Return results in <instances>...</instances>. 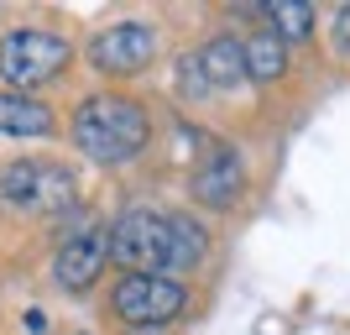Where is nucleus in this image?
Masks as SVG:
<instances>
[{"label": "nucleus", "mask_w": 350, "mask_h": 335, "mask_svg": "<svg viewBox=\"0 0 350 335\" xmlns=\"http://www.w3.org/2000/svg\"><path fill=\"white\" fill-rule=\"evenodd\" d=\"M110 257L126 273H162L204 262V231L183 215H157V210H126L110 225Z\"/></svg>", "instance_id": "nucleus-1"}, {"label": "nucleus", "mask_w": 350, "mask_h": 335, "mask_svg": "<svg viewBox=\"0 0 350 335\" xmlns=\"http://www.w3.org/2000/svg\"><path fill=\"white\" fill-rule=\"evenodd\" d=\"M152 136L146 105L126 100V95H89L73 110V142L94 162H131Z\"/></svg>", "instance_id": "nucleus-2"}, {"label": "nucleus", "mask_w": 350, "mask_h": 335, "mask_svg": "<svg viewBox=\"0 0 350 335\" xmlns=\"http://www.w3.org/2000/svg\"><path fill=\"white\" fill-rule=\"evenodd\" d=\"M73 47L63 32L47 27H16L0 37V79L11 84V95H31V89L53 84L63 69H68Z\"/></svg>", "instance_id": "nucleus-3"}, {"label": "nucleus", "mask_w": 350, "mask_h": 335, "mask_svg": "<svg viewBox=\"0 0 350 335\" xmlns=\"http://www.w3.org/2000/svg\"><path fill=\"white\" fill-rule=\"evenodd\" d=\"M73 204V178L53 162H11L0 173V215H47Z\"/></svg>", "instance_id": "nucleus-4"}, {"label": "nucleus", "mask_w": 350, "mask_h": 335, "mask_svg": "<svg viewBox=\"0 0 350 335\" xmlns=\"http://www.w3.org/2000/svg\"><path fill=\"white\" fill-rule=\"evenodd\" d=\"M183 304H189L183 283H178V277H162V273H126L116 283V293H110V309H116L131 330H152V325L178 320Z\"/></svg>", "instance_id": "nucleus-5"}, {"label": "nucleus", "mask_w": 350, "mask_h": 335, "mask_svg": "<svg viewBox=\"0 0 350 335\" xmlns=\"http://www.w3.org/2000/svg\"><path fill=\"white\" fill-rule=\"evenodd\" d=\"M152 58H157V27H146V21H116L89 37V63L100 73L126 79V73H142Z\"/></svg>", "instance_id": "nucleus-6"}, {"label": "nucleus", "mask_w": 350, "mask_h": 335, "mask_svg": "<svg viewBox=\"0 0 350 335\" xmlns=\"http://www.w3.org/2000/svg\"><path fill=\"white\" fill-rule=\"evenodd\" d=\"M241 189H246V168H241V158H235L230 147H215L193 168V199L209 204V210H230L241 199Z\"/></svg>", "instance_id": "nucleus-7"}, {"label": "nucleus", "mask_w": 350, "mask_h": 335, "mask_svg": "<svg viewBox=\"0 0 350 335\" xmlns=\"http://www.w3.org/2000/svg\"><path fill=\"white\" fill-rule=\"evenodd\" d=\"M105 257H110V231H84V236H73V241H63L58 262H53V277L68 293H84L100 277Z\"/></svg>", "instance_id": "nucleus-8"}, {"label": "nucleus", "mask_w": 350, "mask_h": 335, "mask_svg": "<svg viewBox=\"0 0 350 335\" xmlns=\"http://www.w3.org/2000/svg\"><path fill=\"white\" fill-rule=\"evenodd\" d=\"M199 73H204L209 95H230V89L251 84L246 42H235V37H215V42H204V53H199Z\"/></svg>", "instance_id": "nucleus-9"}, {"label": "nucleus", "mask_w": 350, "mask_h": 335, "mask_svg": "<svg viewBox=\"0 0 350 335\" xmlns=\"http://www.w3.org/2000/svg\"><path fill=\"white\" fill-rule=\"evenodd\" d=\"M53 132V110L31 95L0 89V136H47Z\"/></svg>", "instance_id": "nucleus-10"}, {"label": "nucleus", "mask_w": 350, "mask_h": 335, "mask_svg": "<svg viewBox=\"0 0 350 335\" xmlns=\"http://www.w3.org/2000/svg\"><path fill=\"white\" fill-rule=\"evenodd\" d=\"M246 73H251V84H272V79L288 73V42L272 27L246 37Z\"/></svg>", "instance_id": "nucleus-11"}, {"label": "nucleus", "mask_w": 350, "mask_h": 335, "mask_svg": "<svg viewBox=\"0 0 350 335\" xmlns=\"http://www.w3.org/2000/svg\"><path fill=\"white\" fill-rule=\"evenodd\" d=\"M314 21H319V11L304 5V0H272V5H267V27L278 32L282 42H304V37H314Z\"/></svg>", "instance_id": "nucleus-12"}, {"label": "nucleus", "mask_w": 350, "mask_h": 335, "mask_svg": "<svg viewBox=\"0 0 350 335\" xmlns=\"http://www.w3.org/2000/svg\"><path fill=\"white\" fill-rule=\"evenodd\" d=\"M178 84H183V95H209L204 73H199V53H193V58H183V63H178Z\"/></svg>", "instance_id": "nucleus-13"}, {"label": "nucleus", "mask_w": 350, "mask_h": 335, "mask_svg": "<svg viewBox=\"0 0 350 335\" xmlns=\"http://www.w3.org/2000/svg\"><path fill=\"white\" fill-rule=\"evenodd\" d=\"M340 47H350V5H340Z\"/></svg>", "instance_id": "nucleus-14"}]
</instances>
